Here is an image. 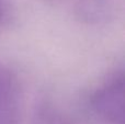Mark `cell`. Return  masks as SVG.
Returning <instances> with one entry per match:
<instances>
[{"label":"cell","mask_w":125,"mask_h":124,"mask_svg":"<svg viewBox=\"0 0 125 124\" xmlns=\"http://www.w3.org/2000/svg\"><path fill=\"white\" fill-rule=\"evenodd\" d=\"M92 103L102 116L114 124H124V78L120 76L101 88Z\"/></svg>","instance_id":"obj_1"}]
</instances>
